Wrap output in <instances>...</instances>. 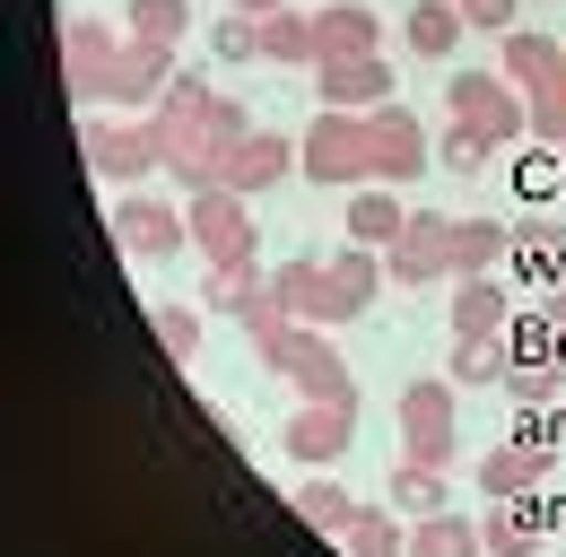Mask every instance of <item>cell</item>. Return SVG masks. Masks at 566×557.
I'll use <instances>...</instances> for the list:
<instances>
[{
    "mask_svg": "<svg viewBox=\"0 0 566 557\" xmlns=\"http://www.w3.org/2000/svg\"><path fill=\"white\" fill-rule=\"evenodd\" d=\"M271 287H280V305L296 323H357L375 305V287H384V262L366 244H349L340 262H287Z\"/></svg>",
    "mask_w": 566,
    "mask_h": 557,
    "instance_id": "obj_1",
    "label": "cell"
},
{
    "mask_svg": "<svg viewBox=\"0 0 566 557\" xmlns=\"http://www.w3.org/2000/svg\"><path fill=\"white\" fill-rule=\"evenodd\" d=\"M296 166L314 175V183H375V132H366V114H340V105H323L314 123H305V148H296Z\"/></svg>",
    "mask_w": 566,
    "mask_h": 557,
    "instance_id": "obj_2",
    "label": "cell"
},
{
    "mask_svg": "<svg viewBox=\"0 0 566 557\" xmlns=\"http://www.w3.org/2000/svg\"><path fill=\"white\" fill-rule=\"evenodd\" d=\"M262 366L287 375L305 401H340V410H357V375L340 366V348L323 340V323H296L287 340H271V348H262Z\"/></svg>",
    "mask_w": 566,
    "mask_h": 557,
    "instance_id": "obj_3",
    "label": "cell"
},
{
    "mask_svg": "<svg viewBox=\"0 0 566 557\" xmlns=\"http://www.w3.org/2000/svg\"><path fill=\"white\" fill-rule=\"evenodd\" d=\"M78 148H87V166H96L105 183H123V192L166 166V132H157V123H87Z\"/></svg>",
    "mask_w": 566,
    "mask_h": 557,
    "instance_id": "obj_4",
    "label": "cell"
},
{
    "mask_svg": "<svg viewBox=\"0 0 566 557\" xmlns=\"http://www.w3.org/2000/svg\"><path fill=\"white\" fill-rule=\"evenodd\" d=\"M184 218H192V244L210 253V271H253V218H244V192H192L184 201Z\"/></svg>",
    "mask_w": 566,
    "mask_h": 557,
    "instance_id": "obj_5",
    "label": "cell"
},
{
    "mask_svg": "<svg viewBox=\"0 0 566 557\" xmlns=\"http://www.w3.org/2000/svg\"><path fill=\"white\" fill-rule=\"evenodd\" d=\"M453 123H480L489 139H532V96H514V78L462 70L453 78Z\"/></svg>",
    "mask_w": 566,
    "mask_h": 557,
    "instance_id": "obj_6",
    "label": "cell"
},
{
    "mask_svg": "<svg viewBox=\"0 0 566 557\" xmlns=\"http://www.w3.org/2000/svg\"><path fill=\"white\" fill-rule=\"evenodd\" d=\"M401 462H427V471L453 462V383H410L401 392Z\"/></svg>",
    "mask_w": 566,
    "mask_h": 557,
    "instance_id": "obj_7",
    "label": "cell"
},
{
    "mask_svg": "<svg viewBox=\"0 0 566 557\" xmlns=\"http://www.w3.org/2000/svg\"><path fill=\"white\" fill-rule=\"evenodd\" d=\"M105 218H114V235H123V253H148V262H166L175 244H192V218H184V209H166V201H148L140 183H132L123 201L105 209Z\"/></svg>",
    "mask_w": 566,
    "mask_h": 557,
    "instance_id": "obj_8",
    "label": "cell"
},
{
    "mask_svg": "<svg viewBox=\"0 0 566 557\" xmlns=\"http://www.w3.org/2000/svg\"><path fill=\"white\" fill-rule=\"evenodd\" d=\"M384 278H401V287H427V278H453V218H427V209H410L401 244L384 253Z\"/></svg>",
    "mask_w": 566,
    "mask_h": 557,
    "instance_id": "obj_9",
    "label": "cell"
},
{
    "mask_svg": "<svg viewBox=\"0 0 566 557\" xmlns=\"http://www.w3.org/2000/svg\"><path fill=\"white\" fill-rule=\"evenodd\" d=\"M366 132H375V183H419L427 175V132L401 114V105H375Z\"/></svg>",
    "mask_w": 566,
    "mask_h": 557,
    "instance_id": "obj_10",
    "label": "cell"
},
{
    "mask_svg": "<svg viewBox=\"0 0 566 557\" xmlns=\"http://www.w3.org/2000/svg\"><path fill=\"white\" fill-rule=\"evenodd\" d=\"M349 444H357V410H340V401H305V410L287 418V453H296V462H314V471H323V462H340Z\"/></svg>",
    "mask_w": 566,
    "mask_h": 557,
    "instance_id": "obj_11",
    "label": "cell"
},
{
    "mask_svg": "<svg viewBox=\"0 0 566 557\" xmlns=\"http://www.w3.org/2000/svg\"><path fill=\"white\" fill-rule=\"evenodd\" d=\"M62 62H71V105H105V96H114L123 44H114L105 27H71V35H62Z\"/></svg>",
    "mask_w": 566,
    "mask_h": 557,
    "instance_id": "obj_12",
    "label": "cell"
},
{
    "mask_svg": "<svg viewBox=\"0 0 566 557\" xmlns=\"http://www.w3.org/2000/svg\"><path fill=\"white\" fill-rule=\"evenodd\" d=\"M314 87H323V105H340V114H375V105H392V70L375 62V53H357V62H323V70H314Z\"/></svg>",
    "mask_w": 566,
    "mask_h": 557,
    "instance_id": "obj_13",
    "label": "cell"
},
{
    "mask_svg": "<svg viewBox=\"0 0 566 557\" xmlns=\"http://www.w3.org/2000/svg\"><path fill=\"white\" fill-rule=\"evenodd\" d=\"M314 44H323V62H357V53L384 44V27H375L366 0H323V9H314Z\"/></svg>",
    "mask_w": 566,
    "mask_h": 557,
    "instance_id": "obj_14",
    "label": "cell"
},
{
    "mask_svg": "<svg viewBox=\"0 0 566 557\" xmlns=\"http://www.w3.org/2000/svg\"><path fill=\"white\" fill-rule=\"evenodd\" d=\"M280 175H287V139L280 132H244L235 148H227V166H218V183H227V192H244V201H253V192H271Z\"/></svg>",
    "mask_w": 566,
    "mask_h": 557,
    "instance_id": "obj_15",
    "label": "cell"
},
{
    "mask_svg": "<svg viewBox=\"0 0 566 557\" xmlns=\"http://www.w3.org/2000/svg\"><path fill=\"white\" fill-rule=\"evenodd\" d=\"M166 87H175V53L132 35V44H123V62H114V96H105V105H157Z\"/></svg>",
    "mask_w": 566,
    "mask_h": 557,
    "instance_id": "obj_16",
    "label": "cell"
},
{
    "mask_svg": "<svg viewBox=\"0 0 566 557\" xmlns=\"http://www.w3.org/2000/svg\"><path fill=\"white\" fill-rule=\"evenodd\" d=\"M505 78L523 87V96H549V87H566V44L558 35H505Z\"/></svg>",
    "mask_w": 566,
    "mask_h": 557,
    "instance_id": "obj_17",
    "label": "cell"
},
{
    "mask_svg": "<svg viewBox=\"0 0 566 557\" xmlns=\"http://www.w3.org/2000/svg\"><path fill=\"white\" fill-rule=\"evenodd\" d=\"M541 480H549V444H532V435L480 453V487H489V496H532Z\"/></svg>",
    "mask_w": 566,
    "mask_h": 557,
    "instance_id": "obj_18",
    "label": "cell"
},
{
    "mask_svg": "<svg viewBox=\"0 0 566 557\" xmlns=\"http://www.w3.org/2000/svg\"><path fill=\"white\" fill-rule=\"evenodd\" d=\"M401 227H410V209L392 201V183H357V209H349V244H401Z\"/></svg>",
    "mask_w": 566,
    "mask_h": 557,
    "instance_id": "obj_19",
    "label": "cell"
},
{
    "mask_svg": "<svg viewBox=\"0 0 566 557\" xmlns=\"http://www.w3.org/2000/svg\"><path fill=\"white\" fill-rule=\"evenodd\" d=\"M505 332V287L496 278H462L453 287V340H496Z\"/></svg>",
    "mask_w": 566,
    "mask_h": 557,
    "instance_id": "obj_20",
    "label": "cell"
},
{
    "mask_svg": "<svg viewBox=\"0 0 566 557\" xmlns=\"http://www.w3.org/2000/svg\"><path fill=\"white\" fill-rule=\"evenodd\" d=\"M262 62H296V70H323V44H314V18H296V9H280V18H262Z\"/></svg>",
    "mask_w": 566,
    "mask_h": 557,
    "instance_id": "obj_21",
    "label": "cell"
},
{
    "mask_svg": "<svg viewBox=\"0 0 566 557\" xmlns=\"http://www.w3.org/2000/svg\"><path fill=\"white\" fill-rule=\"evenodd\" d=\"M296 514H305L314 532H332V540H340V532L357 523V496L340 480H305V487H296Z\"/></svg>",
    "mask_w": 566,
    "mask_h": 557,
    "instance_id": "obj_22",
    "label": "cell"
},
{
    "mask_svg": "<svg viewBox=\"0 0 566 557\" xmlns=\"http://www.w3.org/2000/svg\"><path fill=\"white\" fill-rule=\"evenodd\" d=\"M480 549H489V557H532V549H541V523H532V514H514V505L496 496L489 523H480Z\"/></svg>",
    "mask_w": 566,
    "mask_h": 557,
    "instance_id": "obj_23",
    "label": "cell"
},
{
    "mask_svg": "<svg viewBox=\"0 0 566 557\" xmlns=\"http://www.w3.org/2000/svg\"><path fill=\"white\" fill-rule=\"evenodd\" d=\"M340 549H349V557H410V532H401L392 514H375V505H357V523L340 532Z\"/></svg>",
    "mask_w": 566,
    "mask_h": 557,
    "instance_id": "obj_24",
    "label": "cell"
},
{
    "mask_svg": "<svg viewBox=\"0 0 566 557\" xmlns=\"http://www.w3.org/2000/svg\"><path fill=\"white\" fill-rule=\"evenodd\" d=\"M410 557H480V523H462V514H427L419 532H410Z\"/></svg>",
    "mask_w": 566,
    "mask_h": 557,
    "instance_id": "obj_25",
    "label": "cell"
},
{
    "mask_svg": "<svg viewBox=\"0 0 566 557\" xmlns=\"http://www.w3.org/2000/svg\"><path fill=\"white\" fill-rule=\"evenodd\" d=\"M462 44V0H419L410 9V53H453Z\"/></svg>",
    "mask_w": 566,
    "mask_h": 557,
    "instance_id": "obj_26",
    "label": "cell"
},
{
    "mask_svg": "<svg viewBox=\"0 0 566 557\" xmlns=\"http://www.w3.org/2000/svg\"><path fill=\"white\" fill-rule=\"evenodd\" d=\"M184 27H192V0H132V35L140 44H184Z\"/></svg>",
    "mask_w": 566,
    "mask_h": 557,
    "instance_id": "obj_27",
    "label": "cell"
},
{
    "mask_svg": "<svg viewBox=\"0 0 566 557\" xmlns=\"http://www.w3.org/2000/svg\"><path fill=\"white\" fill-rule=\"evenodd\" d=\"M392 505H401V514H444V471H427V462H401V471H392Z\"/></svg>",
    "mask_w": 566,
    "mask_h": 557,
    "instance_id": "obj_28",
    "label": "cell"
},
{
    "mask_svg": "<svg viewBox=\"0 0 566 557\" xmlns=\"http://www.w3.org/2000/svg\"><path fill=\"white\" fill-rule=\"evenodd\" d=\"M496 253H505V235H496V227H453V278L496 271Z\"/></svg>",
    "mask_w": 566,
    "mask_h": 557,
    "instance_id": "obj_29",
    "label": "cell"
},
{
    "mask_svg": "<svg viewBox=\"0 0 566 557\" xmlns=\"http://www.w3.org/2000/svg\"><path fill=\"white\" fill-rule=\"evenodd\" d=\"M558 392H566L558 366H505V401H523V410H549Z\"/></svg>",
    "mask_w": 566,
    "mask_h": 557,
    "instance_id": "obj_30",
    "label": "cell"
},
{
    "mask_svg": "<svg viewBox=\"0 0 566 557\" xmlns=\"http://www.w3.org/2000/svg\"><path fill=\"white\" fill-rule=\"evenodd\" d=\"M496 148H505V139H489L480 123H453V132H444V166H453V175H480Z\"/></svg>",
    "mask_w": 566,
    "mask_h": 557,
    "instance_id": "obj_31",
    "label": "cell"
},
{
    "mask_svg": "<svg viewBox=\"0 0 566 557\" xmlns=\"http://www.w3.org/2000/svg\"><path fill=\"white\" fill-rule=\"evenodd\" d=\"M453 383H505V348L496 340H462L453 348Z\"/></svg>",
    "mask_w": 566,
    "mask_h": 557,
    "instance_id": "obj_32",
    "label": "cell"
},
{
    "mask_svg": "<svg viewBox=\"0 0 566 557\" xmlns=\"http://www.w3.org/2000/svg\"><path fill=\"white\" fill-rule=\"evenodd\" d=\"M157 340H166V357H192L201 348V314L192 305H157Z\"/></svg>",
    "mask_w": 566,
    "mask_h": 557,
    "instance_id": "obj_33",
    "label": "cell"
},
{
    "mask_svg": "<svg viewBox=\"0 0 566 557\" xmlns=\"http://www.w3.org/2000/svg\"><path fill=\"white\" fill-rule=\"evenodd\" d=\"M210 44H218V53H227V62H244V53H262V18H244V9H235V18L218 27Z\"/></svg>",
    "mask_w": 566,
    "mask_h": 557,
    "instance_id": "obj_34",
    "label": "cell"
},
{
    "mask_svg": "<svg viewBox=\"0 0 566 557\" xmlns=\"http://www.w3.org/2000/svg\"><path fill=\"white\" fill-rule=\"evenodd\" d=\"M532 139H558V148H566V87L532 96Z\"/></svg>",
    "mask_w": 566,
    "mask_h": 557,
    "instance_id": "obj_35",
    "label": "cell"
},
{
    "mask_svg": "<svg viewBox=\"0 0 566 557\" xmlns=\"http://www.w3.org/2000/svg\"><path fill=\"white\" fill-rule=\"evenodd\" d=\"M514 9H523V0H462V27H489V35H514Z\"/></svg>",
    "mask_w": 566,
    "mask_h": 557,
    "instance_id": "obj_36",
    "label": "cell"
},
{
    "mask_svg": "<svg viewBox=\"0 0 566 557\" xmlns=\"http://www.w3.org/2000/svg\"><path fill=\"white\" fill-rule=\"evenodd\" d=\"M235 9H244V18H280L287 0H235Z\"/></svg>",
    "mask_w": 566,
    "mask_h": 557,
    "instance_id": "obj_37",
    "label": "cell"
},
{
    "mask_svg": "<svg viewBox=\"0 0 566 557\" xmlns=\"http://www.w3.org/2000/svg\"><path fill=\"white\" fill-rule=\"evenodd\" d=\"M549 332H566V287H558V296H549Z\"/></svg>",
    "mask_w": 566,
    "mask_h": 557,
    "instance_id": "obj_38",
    "label": "cell"
}]
</instances>
